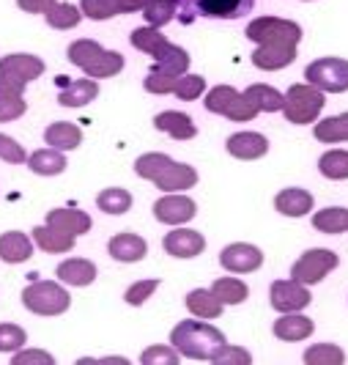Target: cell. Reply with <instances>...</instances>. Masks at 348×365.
<instances>
[{"instance_id":"obj_13","label":"cell","mask_w":348,"mask_h":365,"mask_svg":"<svg viewBox=\"0 0 348 365\" xmlns=\"http://www.w3.org/2000/svg\"><path fill=\"white\" fill-rule=\"evenodd\" d=\"M154 184L159 187V190H165V192H181V190H192L195 184H198V170L192 168V165H184V163H176V160H170V163L154 176Z\"/></svg>"},{"instance_id":"obj_25","label":"cell","mask_w":348,"mask_h":365,"mask_svg":"<svg viewBox=\"0 0 348 365\" xmlns=\"http://www.w3.org/2000/svg\"><path fill=\"white\" fill-rule=\"evenodd\" d=\"M315 324H312L307 316H302V313H283L280 319L275 322V335L280 341H305V338H310Z\"/></svg>"},{"instance_id":"obj_26","label":"cell","mask_w":348,"mask_h":365,"mask_svg":"<svg viewBox=\"0 0 348 365\" xmlns=\"http://www.w3.org/2000/svg\"><path fill=\"white\" fill-rule=\"evenodd\" d=\"M189 53L179 47V44H167L162 53L157 55V63L151 66V72H159V74H170V77H181L189 69Z\"/></svg>"},{"instance_id":"obj_40","label":"cell","mask_w":348,"mask_h":365,"mask_svg":"<svg viewBox=\"0 0 348 365\" xmlns=\"http://www.w3.org/2000/svg\"><path fill=\"white\" fill-rule=\"evenodd\" d=\"M80 11L88 19H110L121 14V0H80Z\"/></svg>"},{"instance_id":"obj_18","label":"cell","mask_w":348,"mask_h":365,"mask_svg":"<svg viewBox=\"0 0 348 365\" xmlns=\"http://www.w3.org/2000/svg\"><path fill=\"white\" fill-rule=\"evenodd\" d=\"M312 192L302 190V187H288V190H280L275 198V209L285 217H305L312 212Z\"/></svg>"},{"instance_id":"obj_45","label":"cell","mask_w":348,"mask_h":365,"mask_svg":"<svg viewBox=\"0 0 348 365\" xmlns=\"http://www.w3.org/2000/svg\"><path fill=\"white\" fill-rule=\"evenodd\" d=\"M181 354L173 346H148L140 354V363L143 365H179Z\"/></svg>"},{"instance_id":"obj_38","label":"cell","mask_w":348,"mask_h":365,"mask_svg":"<svg viewBox=\"0 0 348 365\" xmlns=\"http://www.w3.org/2000/svg\"><path fill=\"white\" fill-rule=\"evenodd\" d=\"M305 363L307 365H343L346 363V351L334 344H315L305 351Z\"/></svg>"},{"instance_id":"obj_4","label":"cell","mask_w":348,"mask_h":365,"mask_svg":"<svg viewBox=\"0 0 348 365\" xmlns=\"http://www.w3.org/2000/svg\"><path fill=\"white\" fill-rule=\"evenodd\" d=\"M324 105H327L324 91H318L310 83H293L283 93V115L288 118V124H296V127L312 124L321 115Z\"/></svg>"},{"instance_id":"obj_31","label":"cell","mask_w":348,"mask_h":365,"mask_svg":"<svg viewBox=\"0 0 348 365\" xmlns=\"http://www.w3.org/2000/svg\"><path fill=\"white\" fill-rule=\"evenodd\" d=\"M129 41H132V47L135 50H140V53L151 55V58H157V55L165 50L167 41L162 34H159V28H151V25H146V28H137V31H132V36H129Z\"/></svg>"},{"instance_id":"obj_36","label":"cell","mask_w":348,"mask_h":365,"mask_svg":"<svg viewBox=\"0 0 348 365\" xmlns=\"http://www.w3.org/2000/svg\"><path fill=\"white\" fill-rule=\"evenodd\" d=\"M318 170L321 176H327L332 182H343L348 179V151L343 148H332L318 160Z\"/></svg>"},{"instance_id":"obj_21","label":"cell","mask_w":348,"mask_h":365,"mask_svg":"<svg viewBox=\"0 0 348 365\" xmlns=\"http://www.w3.org/2000/svg\"><path fill=\"white\" fill-rule=\"evenodd\" d=\"M56 274L60 283H69V286L83 289V286H91L93 280H96V264L88 261V258H69V261H60L58 264Z\"/></svg>"},{"instance_id":"obj_16","label":"cell","mask_w":348,"mask_h":365,"mask_svg":"<svg viewBox=\"0 0 348 365\" xmlns=\"http://www.w3.org/2000/svg\"><path fill=\"white\" fill-rule=\"evenodd\" d=\"M0 72H6V74H11V77H19V80L31 83V80H38V77L44 74V61L31 53L3 55V58H0Z\"/></svg>"},{"instance_id":"obj_51","label":"cell","mask_w":348,"mask_h":365,"mask_svg":"<svg viewBox=\"0 0 348 365\" xmlns=\"http://www.w3.org/2000/svg\"><path fill=\"white\" fill-rule=\"evenodd\" d=\"M0 160H3V163H11V165L25 163V148L19 146L14 138L3 135V132H0Z\"/></svg>"},{"instance_id":"obj_27","label":"cell","mask_w":348,"mask_h":365,"mask_svg":"<svg viewBox=\"0 0 348 365\" xmlns=\"http://www.w3.org/2000/svg\"><path fill=\"white\" fill-rule=\"evenodd\" d=\"M74 242H77V237L63 234V231L50 228V225L33 228V245L41 247L44 253H69V250H74Z\"/></svg>"},{"instance_id":"obj_14","label":"cell","mask_w":348,"mask_h":365,"mask_svg":"<svg viewBox=\"0 0 348 365\" xmlns=\"http://www.w3.org/2000/svg\"><path fill=\"white\" fill-rule=\"evenodd\" d=\"M225 148H228V154H231V157L250 163V160H260V157H266V151H269V140H266L260 132H236V135H231V138H228Z\"/></svg>"},{"instance_id":"obj_35","label":"cell","mask_w":348,"mask_h":365,"mask_svg":"<svg viewBox=\"0 0 348 365\" xmlns=\"http://www.w3.org/2000/svg\"><path fill=\"white\" fill-rule=\"evenodd\" d=\"M96 206L105 215H127L129 206H132V195H129V190H124V187H107V190L99 192Z\"/></svg>"},{"instance_id":"obj_7","label":"cell","mask_w":348,"mask_h":365,"mask_svg":"<svg viewBox=\"0 0 348 365\" xmlns=\"http://www.w3.org/2000/svg\"><path fill=\"white\" fill-rule=\"evenodd\" d=\"M244 36L253 38L255 44H291V47H296L302 41V28L291 19L258 17L247 25Z\"/></svg>"},{"instance_id":"obj_19","label":"cell","mask_w":348,"mask_h":365,"mask_svg":"<svg viewBox=\"0 0 348 365\" xmlns=\"http://www.w3.org/2000/svg\"><path fill=\"white\" fill-rule=\"evenodd\" d=\"M154 127L159 132H167L173 140H192L198 135L195 121L186 113H179V110H165V113L154 115Z\"/></svg>"},{"instance_id":"obj_48","label":"cell","mask_w":348,"mask_h":365,"mask_svg":"<svg viewBox=\"0 0 348 365\" xmlns=\"http://www.w3.org/2000/svg\"><path fill=\"white\" fill-rule=\"evenodd\" d=\"M11 365H56V357L44 349H25V351H14Z\"/></svg>"},{"instance_id":"obj_12","label":"cell","mask_w":348,"mask_h":365,"mask_svg":"<svg viewBox=\"0 0 348 365\" xmlns=\"http://www.w3.org/2000/svg\"><path fill=\"white\" fill-rule=\"evenodd\" d=\"M165 250L173 258H195L206 250V237L201 231H192V228H181L176 225L170 234H165Z\"/></svg>"},{"instance_id":"obj_37","label":"cell","mask_w":348,"mask_h":365,"mask_svg":"<svg viewBox=\"0 0 348 365\" xmlns=\"http://www.w3.org/2000/svg\"><path fill=\"white\" fill-rule=\"evenodd\" d=\"M244 93L253 99V105L260 113H277V110H283V93L277 91V88H272V86L255 83V86H250Z\"/></svg>"},{"instance_id":"obj_22","label":"cell","mask_w":348,"mask_h":365,"mask_svg":"<svg viewBox=\"0 0 348 365\" xmlns=\"http://www.w3.org/2000/svg\"><path fill=\"white\" fill-rule=\"evenodd\" d=\"M33 256V239L22 231H6L0 237V258L6 264H25Z\"/></svg>"},{"instance_id":"obj_24","label":"cell","mask_w":348,"mask_h":365,"mask_svg":"<svg viewBox=\"0 0 348 365\" xmlns=\"http://www.w3.org/2000/svg\"><path fill=\"white\" fill-rule=\"evenodd\" d=\"M96 96H99V83L93 77H83V80H72L60 91L58 102L63 108H85V105H91Z\"/></svg>"},{"instance_id":"obj_34","label":"cell","mask_w":348,"mask_h":365,"mask_svg":"<svg viewBox=\"0 0 348 365\" xmlns=\"http://www.w3.org/2000/svg\"><path fill=\"white\" fill-rule=\"evenodd\" d=\"M315 140L321 143H343L348 140V113H340V115H332V118H324L315 124Z\"/></svg>"},{"instance_id":"obj_44","label":"cell","mask_w":348,"mask_h":365,"mask_svg":"<svg viewBox=\"0 0 348 365\" xmlns=\"http://www.w3.org/2000/svg\"><path fill=\"white\" fill-rule=\"evenodd\" d=\"M214 365H250L253 363V354L241 346H231V344H222L214 357H211Z\"/></svg>"},{"instance_id":"obj_46","label":"cell","mask_w":348,"mask_h":365,"mask_svg":"<svg viewBox=\"0 0 348 365\" xmlns=\"http://www.w3.org/2000/svg\"><path fill=\"white\" fill-rule=\"evenodd\" d=\"M260 110L253 105V99L247 96V93H238L236 99L231 102V108L225 110V115L231 118V121H253Z\"/></svg>"},{"instance_id":"obj_3","label":"cell","mask_w":348,"mask_h":365,"mask_svg":"<svg viewBox=\"0 0 348 365\" xmlns=\"http://www.w3.org/2000/svg\"><path fill=\"white\" fill-rule=\"evenodd\" d=\"M176 17L184 25H192L195 19H241L255 6V0H173Z\"/></svg>"},{"instance_id":"obj_2","label":"cell","mask_w":348,"mask_h":365,"mask_svg":"<svg viewBox=\"0 0 348 365\" xmlns=\"http://www.w3.org/2000/svg\"><path fill=\"white\" fill-rule=\"evenodd\" d=\"M66 55H69V61H72L77 69H83L85 77H93V80L115 77V74L124 69V55L105 50L93 38H77V41H72Z\"/></svg>"},{"instance_id":"obj_9","label":"cell","mask_w":348,"mask_h":365,"mask_svg":"<svg viewBox=\"0 0 348 365\" xmlns=\"http://www.w3.org/2000/svg\"><path fill=\"white\" fill-rule=\"evenodd\" d=\"M198 215V203L184 192H167L165 198L154 203V217L165 225H184Z\"/></svg>"},{"instance_id":"obj_15","label":"cell","mask_w":348,"mask_h":365,"mask_svg":"<svg viewBox=\"0 0 348 365\" xmlns=\"http://www.w3.org/2000/svg\"><path fill=\"white\" fill-rule=\"evenodd\" d=\"M293 61H296V47L291 44H258V50L253 53V63L263 72L285 69Z\"/></svg>"},{"instance_id":"obj_42","label":"cell","mask_w":348,"mask_h":365,"mask_svg":"<svg viewBox=\"0 0 348 365\" xmlns=\"http://www.w3.org/2000/svg\"><path fill=\"white\" fill-rule=\"evenodd\" d=\"M236 96H238V91L233 86H217V88H211V91L206 93V110L225 115V110L231 108V102H233Z\"/></svg>"},{"instance_id":"obj_50","label":"cell","mask_w":348,"mask_h":365,"mask_svg":"<svg viewBox=\"0 0 348 365\" xmlns=\"http://www.w3.org/2000/svg\"><path fill=\"white\" fill-rule=\"evenodd\" d=\"M28 102L22 96H0V124L3 121H17L19 115H25Z\"/></svg>"},{"instance_id":"obj_11","label":"cell","mask_w":348,"mask_h":365,"mask_svg":"<svg viewBox=\"0 0 348 365\" xmlns=\"http://www.w3.org/2000/svg\"><path fill=\"white\" fill-rule=\"evenodd\" d=\"M220 264H222V269H228V272L247 274V272L260 269L263 253H260V247H255V245L233 242V245H228V247L220 253Z\"/></svg>"},{"instance_id":"obj_30","label":"cell","mask_w":348,"mask_h":365,"mask_svg":"<svg viewBox=\"0 0 348 365\" xmlns=\"http://www.w3.org/2000/svg\"><path fill=\"white\" fill-rule=\"evenodd\" d=\"M44 19H47V25L56 28V31H72V28L80 25L83 11H80V6H72V3H53V6L44 11Z\"/></svg>"},{"instance_id":"obj_33","label":"cell","mask_w":348,"mask_h":365,"mask_svg":"<svg viewBox=\"0 0 348 365\" xmlns=\"http://www.w3.org/2000/svg\"><path fill=\"white\" fill-rule=\"evenodd\" d=\"M312 225L321 231V234H343L348 231V209L343 206H327L321 212H315L312 217Z\"/></svg>"},{"instance_id":"obj_5","label":"cell","mask_w":348,"mask_h":365,"mask_svg":"<svg viewBox=\"0 0 348 365\" xmlns=\"http://www.w3.org/2000/svg\"><path fill=\"white\" fill-rule=\"evenodd\" d=\"M22 305L36 316H60L69 311L72 297L56 280H33L28 289H22Z\"/></svg>"},{"instance_id":"obj_28","label":"cell","mask_w":348,"mask_h":365,"mask_svg":"<svg viewBox=\"0 0 348 365\" xmlns=\"http://www.w3.org/2000/svg\"><path fill=\"white\" fill-rule=\"evenodd\" d=\"M222 308L225 305L214 297L211 289H195V292L186 294V311L198 319H220Z\"/></svg>"},{"instance_id":"obj_47","label":"cell","mask_w":348,"mask_h":365,"mask_svg":"<svg viewBox=\"0 0 348 365\" xmlns=\"http://www.w3.org/2000/svg\"><path fill=\"white\" fill-rule=\"evenodd\" d=\"M157 289H159V277L137 280V283H132V286L127 289V297H124V299H127L129 305H135V308H137V305H143V302H146L148 297L157 292Z\"/></svg>"},{"instance_id":"obj_17","label":"cell","mask_w":348,"mask_h":365,"mask_svg":"<svg viewBox=\"0 0 348 365\" xmlns=\"http://www.w3.org/2000/svg\"><path fill=\"white\" fill-rule=\"evenodd\" d=\"M107 250H110V256L115 258V261H121V264H135V261L146 258L148 245L140 234L124 231V234H115V237L107 242Z\"/></svg>"},{"instance_id":"obj_49","label":"cell","mask_w":348,"mask_h":365,"mask_svg":"<svg viewBox=\"0 0 348 365\" xmlns=\"http://www.w3.org/2000/svg\"><path fill=\"white\" fill-rule=\"evenodd\" d=\"M176 83H179V77H170V74H159V72H148V77L143 80V88H146L148 93L162 96V93H173Z\"/></svg>"},{"instance_id":"obj_41","label":"cell","mask_w":348,"mask_h":365,"mask_svg":"<svg viewBox=\"0 0 348 365\" xmlns=\"http://www.w3.org/2000/svg\"><path fill=\"white\" fill-rule=\"evenodd\" d=\"M203 91H206V77H201V74H181L179 83H176V88H173V93H176L181 102H192V99H198Z\"/></svg>"},{"instance_id":"obj_32","label":"cell","mask_w":348,"mask_h":365,"mask_svg":"<svg viewBox=\"0 0 348 365\" xmlns=\"http://www.w3.org/2000/svg\"><path fill=\"white\" fill-rule=\"evenodd\" d=\"M211 292H214V297L220 299L222 305H241L250 297L247 283L238 280V277H217L214 286H211Z\"/></svg>"},{"instance_id":"obj_1","label":"cell","mask_w":348,"mask_h":365,"mask_svg":"<svg viewBox=\"0 0 348 365\" xmlns=\"http://www.w3.org/2000/svg\"><path fill=\"white\" fill-rule=\"evenodd\" d=\"M222 344H228L222 329L206 324V322H195V319L179 322L170 332V346L189 360H211Z\"/></svg>"},{"instance_id":"obj_53","label":"cell","mask_w":348,"mask_h":365,"mask_svg":"<svg viewBox=\"0 0 348 365\" xmlns=\"http://www.w3.org/2000/svg\"><path fill=\"white\" fill-rule=\"evenodd\" d=\"M53 3H58V0H17V6L28 14H44Z\"/></svg>"},{"instance_id":"obj_23","label":"cell","mask_w":348,"mask_h":365,"mask_svg":"<svg viewBox=\"0 0 348 365\" xmlns=\"http://www.w3.org/2000/svg\"><path fill=\"white\" fill-rule=\"evenodd\" d=\"M44 143L58 151H74L83 143V129L72 121H56L44 129Z\"/></svg>"},{"instance_id":"obj_6","label":"cell","mask_w":348,"mask_h":365,"mask_svg":"<svg viewBox=\"0 0 348 365\" xmlns=\"http://www.w3.org/2000/svg\"><path fill=\"white\" fill-rule=\"evenodd\" d=\"M305 80L324 93L348 91V61L346 58H318L305 69Z\"/></svg>"},{"instance_id":"obj_20","label":"cell","mask_w":348,"mask_h":365,"mask_svg":"<svg viewBox=\"0 0 348 365\" xmlns=\"http://www.w3.org/2000/svg\"><path fill=\"white\" fill-rule=\"evenodd\" d=\"M47 225L50 228H58L63 234H72V237H80V234H88L91 231V217L80 209H53L47 212Z\"/></svg>"},{"instance_id":"obj_39","label":"cell","mask_w":348,"mask_h":365,"mask_svg":"<svg viewBox=\"0 0 348 365\" xmlns=\"http://www.w3.org/2000/svg\"><path fill=\"white\" fill-rule=\"evenodd\" d=\"M143 17L151 28H165L167 22L176 19V3L173 0H148Z\"/></svg>"},{"instance_id":"obj_52","label":"cell","mask_w":348,"mask_h":365,"mask_svg":"<svg viewBox=\"0 0 348 365\" xmlns=\"http://www.w3.org/2000/svg\"><path fill=\"white\" fill-rule=\"evenodd\" d=\"M25 86H28L25 80L0 72V96H22V93H25Z\"/></svg>"},{"instance_id":"obj_54","label":"cell","mask_w":348,"mask_h":365,"mask_svg":"<svg viewBox=\"0 0 348 365\" xmlns=\"http://www.w3.org/2000/svg\"><path fill=\"white\" fill-rule=\"evenodd\" d=\"M148 0H121V14H129V11H143Z\"/></svg>"},{"instance_id":"obj_43","label":"cell","mask_w":348,"mask_h":365,"mask_svg":"<svg viewBox=\"0 0 348 365\" xmlns=\"http://www.w3.org/2000/svg\"><path fill=\"white\" fill-rule=\"evenodd\" d=\"M25 344H28V332L19 324H0V351L3 354H14Z\"/></svg>"},{"instance_id":"obj_8","label":"cell","mask_w":348,"mask_h":365,"mask_svg":"<svg viewBox=\"0 0 348 365\" xmlns=\"http://www.w3.org/2000/svg\"><path fill=\"white\" fill-rule=\"evenodd\" d=\"M337 264H340V258H337L334 250L312 247V250H307V253H302V256L296 258V264L291 267V277L299 280V283H305V286H315L332 269H337Z\"/></svg>"},{"instance_id":"obj_10","label":"cell","mask_w":348,"mask_h":365,"mask_svg":"<svg viewBox=\"0 0 348 365\" xmlns=\"http://www.w3.org/2000/svg\"><path fill=\"white\" fill-rule=\"evenodd\" d=\"M272 308L280 313H296V311H305L310 305V292L305 283L299 280H275L272 283Z\"/></svg>"},{"instance_id":"obj_29","label":"cell","mask_w":348,"mask_h":365,"mask_svg":"<svg viewBox=\"0 0 348 365\" xmlns=\"http://www.w3.org/2000/svg\"><path fill=\"white\" fill-rule=\"evenodd\" d=\"M28 168L36 176H58L66 170V157L58 148H38L28 157Z\"/></svg>"}]
</instances>
